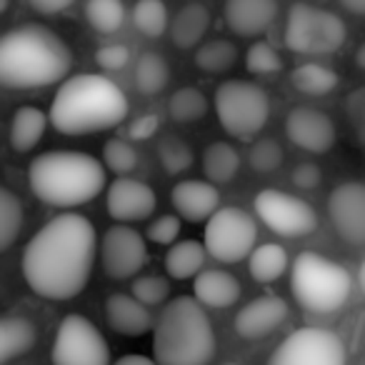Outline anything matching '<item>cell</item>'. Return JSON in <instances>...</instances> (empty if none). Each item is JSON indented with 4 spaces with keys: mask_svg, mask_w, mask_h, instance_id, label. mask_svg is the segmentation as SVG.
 I'll use <instances>...</instances> for the list:
<instances>
[{
    "mask_svg": "<svg viewBox=\"0 0 365 365\" xmlns=\"http://www.w3.org/2000/svg\"><path fill=\"white\" fill-rule=\"evenodd\" d=\"M96 253L98 238L91 220L61 213L28 240L23 253L26 283L48 300H71L88 285Z\"/></svg>",
    "mask_w": 365,
    "mask_h": 365,
    "instance_id": "1",
    "label": "cell"
},
{
    "mask_svg": "<svg viewBox=\"0 0 365 365\" xmlns=\"http://www.w3.org/2000/svg\"><path fill=\"white\" fill-rule=\"evenodd\" d=\"M130 103L118 83L101 73L66 78L51 103V125L63 135L110 130L128 118Z\"/></svg>",
    "mask_w": 365,
    "mask_h": 365,
    "instance_id": "2",
    "label": "cell"
},
{
    "mask_svg": "<svg viewBox=\"0 0 365 365\" xmlns=\"http://www.w3.org/2000/svg\"><path fill=\"white\" fill-rule=\"evenodd\" d=\"M71 66V48L46 26H18L0 41V83L13 91L56 86Z\"/></svg>",
    "mask_w": 365,
    "mask_h": 365,
    "instance_id": "3",
    "label": "cell"
},
{
    "mask_svg": "<svg viewBox=\"0 0 365 365\" xmlns=\"http://www.w3.org/2000/svg\"><path fill=\"white\" fill-rule=\"evenodd\" d=\"M28 185L41 203L78 208L106 188V165L91 153L48 150L28 165Z\"/></svg>",
    "mask_w": 365,
    "mask_h": 365,
    "instance_id": "4",
    "label": "cell"
},
{
    "mask_svg": "<svg viewBox=\"0 0 365 365\" xmlns=\"http://www.w3.org/2000/svg\"><path fill=\"white\" fill-rule=\"evenodd\" d=\"M158 365H208L215 355V330L205 308L190 295L173 298L153 328Z\"/></svg>",
    "mask_w": 365,
    "mask_h": 365,
    "instance_id": "5",
    "label": "cell"
},
{
    "mask_svg": "<svg viewBox=\"0 0 365 365\" xmlns=\"http://www.w3.org/2000/svg\"><path fill=\"white\" fill-rule=\"evenodd\" d=\"M353 288L350 273L335 260L305 250L290 265V290L310 313H335L343 308Z\"/></svg>",
    "mask_w": 365,
    "mask_h": 365,
    "instance_id": "6",
    "label": "cell"
},
{
    "mask_svg": "<svg viewBox=\"0 0 365 365\" xmlns=\"http://www.w3.org/2000/svg\"><path fill=\"white\" fill-rule=\"evenodd\" d=\"M213 101L220 128L238 140H253L270 118L268 93L253 81L220 83Z\"/></svg>",
    "mask_w": 365,
    "mask_h": 365,
    "instance_id": "7",
    "label": "cell"
},
{
    "mask_svg": "<svg viewBox=\"0 0 365 365\" xmlns=\"http://www.w3.org/2000/svg\"><path fill=\"white\" fill-rule=\"evenodd\" d=\"M285 46L298 56H330L340 51L348 38L343 18L333 11L310 6V3H293L285 21Z\"/></svg>",
    "mask_w": 365,
    "mask_h": 365,
    "instance_id": "8",
    "label": "cell"
},
{
    "mask_svg": "<svg viewBox=\"0 0 365 365\" xmlns=\"http://www.w3.org/2000/svg\"><path fill=\"white\" fill-rule=\"evenodd\" d=\"M258 223L250 213L240 208H220L205 223L203 245L210 258L218 263H240L250 258L258 245Z\"/></svg>",
    "mask_w": 365,
    "mask_h": 365,
    "instance_id": "9",
    "label": "cell"
},
{
    "mask_svg": "<svg viewBox=\"0 0 365 365\" xmlns=\"http://www.w3.org/2000/svg\"><path fill=\"white\" fill-rule=\"evenodd\" d=\"M255 218L275 235L303 238L318 228V215L308 200L278 188H265L253 200Z\"/></svg>",
    "mask_w": 365,
    "mask_h": 365,
    "instance_id": "10",
    "label": "cell"
},
{
    "mask_svg": "<svg viewBox=\"0 0 365 365\" xmlns=\"http://www.w3.org/2000/svg\"><path fill=\"white\" fill-rule=\"evenodd\" d=\"M53 365H110V348L86 315L71 313L58 325Z\"/></svg>",
    "mask_w": 365,
    "mask_h": 365,
    "instance_id": "11",
    "label": "cell"
},
{
    "mask_svg": "<svg viewBox=\"0 0 365 365\" xmlns=\"http://www.w3.org/2000/svg\"><path fill=\"white\" fill-rule=\"evenodd\" d=\"M343 340L325 328H300L273 350L268 365H345Z\"/></svg>",
    "mask_w": 365,
    "mask_h": 365,
    "instance_id": "12",
    "label": "cell"
},
{
    "mask_svg": "<svg viewBox=\"0 0 365 365\" xmlns=\"http://www.w3.org/2000/svg\"><path fill=\"white\" fill-rule=\"evenodd\" d=\"M148 263L145 238L130 225H113L101 238V265L108 278L128 280L135 278Z\"/></svg>",
    "mask_w": 365,
    "mask_h": 365,
    "instance_id": "13",
    "label": "cell"
},
{
    "mask_svg": "<svg viewBox=\"0 0 365 365\" xmlns=\"http://www.w3.org/2000/svg\"><path fill=\"white\" fill-rule=\"evenodd\" d=\"M328 215L335 233L350 245H365V182L348 180L330 190Z\"/></svg>",
    "mask_w": 365,
    "mask_h": 365,
    "instance_id": "14",
    "label": "cell"
},
{
    "mask_svg": "<svg viewBox=\"0 0 365 365\" xmlns=\"http://www.w3.org/2000/svg\"><path fill=\"white\" fill-rule=\"evenodd\" d=\"M108 215L118 223H138V220H145L155 213V190L148 185V182L138 180L130 175H120L110 182L108 188Z\"/></svg>",
    "mask_w": 365,
    "mask_h": 365,
    "instance_id": "15",
    "label": "cell"
},
{
    "mask_svg": "<svg viewBox=\"0 0 365 365\" xmlns=\"http://www.w3.org/2000/svg\"><path fill=\"white\" fill-rule=\"evenodd\" d=\"M285 135L300 150L323 155L335 145V123L328 113L310 106H298L285 118Z\"/></svg>",
    "mask_w": 365,
    "mask_h": 365,
    "instance_id": "16",
    "label": "cell"
},
{
    "mask_svg": "<svg viewBox=\"0 0 365 365\" xmlns=\"http://www.w3.org/2000/svg\"><path fill=\"white\" fill-rule=\"evenodd\" d=\"M170 203L175 213L188 223H208L220 210V193L210 180H180L173 185Z\"/></svg>",
    "mask_w": 365,
    "mask_h": 365,
    "instance_id": "17",
    "label": "cell"
},
{
    "mask_svg": "<svg viewBox=\"0 0 365 365\" xmlns=\"http://www.w3.org/2000/svg\"><path fill=\"white\" fill-rule=\"evenodd\" d=\"M288 318V303L278 295H260L235 315V333L245 340H258L275 333Z\"/></svg>",
    "mask_w": 365,
    "mask_h": 365,
    "instance_id": "18",
    "label": "cell"
},
{
    "mask_svg": "<svg viewBox=\"0 0 365 365\" xmlns=\"http://www.w3.org/2000/svg\"><path fill=\"white\" fill-rule=\"evenodd\" d=\"M223 18L230 33L240 38H258L268 33L278 18V0H225Z\"/></svg>",
    "mask_w": 365,
    "mask_h": 365,
    "instance_id": "19",
    "label": "cell"
},
{
    "mask_svg": "<svg viewBox=\"0 0 365 365\" xmlns=\"http://www.w3.org/2000/svg\"><path fill=\"white\" fill-rule=\"evenodd\" d=\"M106 318L115 333L128 335V338H138L155 328L148 305H143L135 295L125 293H113L106 300Z\"/></svg>",
    "mask_w": 365,
    "mask_h": 365,
    "instance_id": "20",
    "label": "cell"
},
{
    "mask_svg": "<svg viewBox=\"0 0 365 365\" xmlns=\"http://www.w3.org/2000/svg\"><path fill=\"white\" fill-rule=\"evenodd\" d=\"M193 298L203 308H230L240 300V283L228 270H203L193 278Z\"/></svg>",
    "mask_w": 365,
    "mask_h": 365,
    "instance_id": "21",
    "label": "cell"
},
{
    "mask_svg": "<svg viewBox=\"0 0 365 365\" xmlns=\"http://www.w3.org/2000/svg\"><path fill=\"white\" fill-rule=\"evenodd\" d=\"M208 28H210L208 8L200 6V3H188V6H182L170 18V41L180 51H193V48H200Z\"/></svg>",
    "mask_w": 365,
    "mask_h": 365,
    "instance_id": "22",
    "label": "cell"
},
{
    "mask_svg": "<svg viewBox=\"0 0 365 365\" xmlns=\"http://www.w3.org/2000/svg\"><path fill=\"white\" fill-rule=\"evenodd\" d=\"M36 325L23 315H6L0 320V363L6 365L13 358H21L36 345Z\"/></svg>",
    "mask_w": 365,
    "mask_h": 365,
    "instance_id": "23",
    "label": "cell"
},
{
    "mask_svg": "<svg viewBox=\"0 0 365 365\" xmlns=\"http://www.w3.org/2000/svg\"><path fill=\"white\" fill-rule=\"evenodd\" d=\"M48 123H51V118L41 108H33V106L18 108L11 120V148L16 153H31L41 143Z\"/></svg>",
    "mask_w": 365,
    "mask_h": 365,
    "instance_id": "24",
    "label": "cell"
},
{
    "mask_svg": "<svg viewBox=\"0 0 365 365\" xmlns=\"http://www.w3.org/2000/svg\"><path fill=\"white\" fill-rule=\"evenodd\" d=\"M205 255H208V250L198 240H178L175 245H170V250L165 255L168 275L175 280L198 278L203 273Z\"/></svg>",
    "mask_w": 365,
    "mask_h": 365,
    "instance_id": "25",
    "label": "cell"
},
{
    "mask_svg": "<svg viewBox=\"0 0 365 365\" xmlns=\"http://www.w3.org/2000/svg\"><path fill=\"white\" fill-rule=\"evenodd\" d=\"M240 170V153L228 140H215L203 153V173L210 182L225 185Z\"/></svg>",
    "mask_w": 365,
    "mask_h": 365,
    "instance_id": "26",
    "label": "cell"
},
{
    "mask_svg": "<svg viewBox=\"0 0 365 365\" xmlns=\"http://www.w3.org/2000/svg\"><path fill=\"white\" fill-rule=\"evenodd\" d=\"M290 83L298 93L303 96H328L338 88L340 78L333 68L323 66V63H300L290 71Z\"/></svg>",
    "mask_w": 365,
    "mask_h": 365,
    "instance_id": "27",
    "label": "cell"
},
{
    "mask_svg": "<svg viewBox=\"0 0 365 365\" xmlns=\"http://www.w3.org/2000/svg\"><path fill=\"white\" fill-rule=\"evenodd\" d=\"M248 270L255 283H273L288 270V253L280 243H263L250 253Z\"/></svg>",
    "mask_w": 365,
    "mask_h": 365,
    "instance_id": "28",
    "label": "cell"
},
{
    "mask_svg": "<svg viewBox=\"0 0 365 365\" xmlns=\"http://www.w3.org/2000/svg\"><path fill=\"white\" fill-rule=\"evenodd\" d=\"M170 68L165 58L155 51H145L135 63V88L143 96H158L168 86Z\"/></svg>",
    "mask_w": 365,
    "mask_h": 365,
    "instance_id": "29",
    "label": "cell"
},
{
    "mask_svg": "<svg viewBox=\"0 0 365 365\" xmlns=\"http://www.w3.org/2000/svg\"><path fill=\"white\" fill-rule=\"evenodd\" d=\"M238 61V48L228 38H210L195 48V66L203 73H225Z\"/></svg>",
    "mask_w": 365,
    "mask_h": 365,
    "instance_id": "30",
    "label": "cell"
},
{
    "mask_svg": "<svg viewBox=\"0 0 365 365\" xmlns=\"http://www.w3.org/2000/svg\"><path fill=\"white\" fill-rule=\"evenodd\" d=\"M133 26L148 38H160L170 31V16L163 0H138L133 6Z\"/></svg>",
    "mask_w": 365,
    "mask_h": 365,
    "instance_id": "31",
    "label": "cell"
},
{
    "mask_svg": "<svg viewBox=\"0 0 365 365\" xmlns=\"http://www.w3.org/2000/svg\"><path fill=\"white\" fill-rule=\"evenodd\" d=\"M208 113V101L198 88H180L168 101V115L175 123H195Z\"/></svg>",
    "mask_w": 365,
    "mask_h": 365,
    "instance_id": "32",
    "label": "cell"
},
{
    "mask_svg": "<svg viewBox=\"0 0 365 365\" xmlns=\"http://www.w3.org/2000/svg\"><path fill=\"white\" fill-rule=\"evenodd\" d=\"M23 228V205L13 190H0V250H8Z\"/></svg>",
    "mask_w": 365,
    "mask_h": 365,
    "instance_id": "33",
    "label": "cell"
},
{
    "mask_svg": "<svg viewBox=\"0 0 365 365\" xmlns=\"http://www.w3.org/2000/svg\"><path fill=\"white\" fill-rule=\"evenodd\" d=\"M86 18L98 33H115L125 23L123 0H88Z\"/></svg>",
    "mask_w": 365,
    "mask_h": 365,
    "instance_id": "34",
    "label": "cell"
},
{
    "mask_svg": "<svg viewBox=\"0 0 365 365\" xmlns=\"http://www.w3.org/2000/svg\"><path fill=\"white\" fill-rule=\"evenodd\" d=\"M158 158H160L163 168H165V173H170V175H180V173H185L190 165H193V148L188 145V143L182 140V138L178 135H165L158 140Z\"/></svg>",
    "mask_w": 365,
    "mask_h": 365,
    "instance_id": "35",
    "label": "cell"
},
{
    "mask_svg": "<svg viewBox=\"0 0 365 365\" xmlns=\"http://www.w3.org/2000/svg\"><path fill=\"white\" fill-rule=\"evenodd\" d=\"M103 165L110 173L120 175H130L138 168V150L130 140L125 138H110V140L103 145Z\"/></svg>",
    "mask_w": 365,
    "mask_h": 365,
    "instance_id": "36",
    "label": "cell"
},
{
    "mask_svg": "<svg viewBox=\"0 0 365 365\" xmlns=\"http://www.w3.org/2000/svg\"><path fill=\"white\" fill-rule=\"evenodd\" d=\"M245 68H248L250 76H258V78L278 76L283 71V58H280V53L270 43L255 41L248 48V53H245Z\"/></svg>",
    "mask_w": 365,
    "mask_h": 365,
    "instance_id": "37",
    "label": "cell"
},
{
    "mask_svg": "<svg viewBox=\"0 0 365 365\" xmlns=\"http://www.w3.org/2000/svg\"><path fill=\"white\" fill-rule=\"evenodd\" d=\"M248 163L255 173H275L283 165V148L273 138H258L248 150Z\"/></svg>",
    "mask_w": 365,
    "mask_h": 365,
    "instance_id": "38",
    "label": "cell"
},
{
    "mask_svg": "<svg viewBox=\"0 0 365 365\" xmlns=\"http://www.w3.org/2000/svg\"><path fill=\"white\" fill-rule=\"evenodd\" d=\"M168 293H170V285H168L165 278L160 275H140V278L133 280V293L143 305L153 308V305L165 303Z\"/></svg>",
    "mask_w": 365,
    "mask_h": 365,
    "instance_id": "39",
    "label": "cell"
},
{
    "mask_svg": "<svg viewBox=\"0 0 365 365\" xmlns=\"http://www.w3.org/2000/svg\"><path fill=\"white\" fill-rule=\"evenodd\" d=\"M345 118L353 130L355 140L365 148V86L355 88L348 98H345Z\"/></svg>",
    "mask_w": 365,
    "mask_h": 365,
    "instance_id": "40",
    "label": "cell"
},
{
    "mask_svg": "<svg viewBox=\"0 0 365 365\" xmlns=\"http://www.w3.org/2000/svg\"><path fill=\"white\" fill-rule=\"evenodd\" d=\"M178 235H180V215H160L155 218L150 225H148V233L145 238L155 245H175L178 243Z\"/></svg>",
    "mask_w": 365,
    "mask_h": 365,
    "instance_id": "41",
    "label": "cell"
},
{
    "mask_svg": "<svg viewBox=\"0 0 365 365\" xmlns=\"http://www.w3.org/2000/svg\"><path fill=\"white\" fill-rule=\"evenodd\" d=\"M96 63L108 73L123 71V68L130 63V53H128L125 46L120 43H110V46H101L96 51Z\"/></svg>",
    "mask_w": 365,
    "mask_h": 365,
    "instance_id": "42",
    "label": "cell"
},
{
    "mask_svg": "<svg viewBox=\"0 0 365 365\" xmlns=\"http://www.w3.org/2000/svg\"><path fill=\"white\" fill-rule=\"evenodd\" d=\"M160 130V115L158 113H140L128 123V138L130 140H148Z\"/></svg>",
    "mask_w": 365,
    "mask_h": 365,
    "instance_id": "43",
    "label": "cell"
},
{
    "mask_svg": "<svg viewBox=\"0 0 365 365\" xmlns=\"http://www.w3.org/2000/svg\"><path fill=\"white\" fill-rule=\"evenodd\" d=\"M320 180H323V173H320V168L315 165V163H300V165H295V170H293L295 188L313 190L320 185Z\"/></svg>",
    "mask_w": 365,
    "mask_h": 365,
    "instance_id": "44",
    "label": "cell"
},
{
    "mask_svg": "<svg viewBox=\"0 0 365 365\" xmlns=\"http://www.w3.org/2000/svg\"><path fill=\"white\" fill-rule=\"evenodd\" d=\"M28 3H31L33 11L41 13V16H58V13L68 11L76 0H28Z\"/></svg>",
    "mask_w": 365,
    "mask_h": 365,
    "instance_id": "45",
    "label": "cell"
},
{
    "mask_svg": "<svg viewBox=\"0 0 365 365\" xmlns=\"http://www.w3.org/2000/svg\"><path fill=\"white\" fill-rule=\"evenodd\" d=\"M115 365H158V363L145 358V355H123L120 360H115Z\"/></svg>",
    "mask_w": 365,
    "mask_h": 365,
    "instance_id": "46",
    "label": "cell"
},
{
    "mask_svg": "<svg viewBox=\"0 0 365 365\" xmlns=\"http://www.w3.org/2000/svg\"><path fill=\"white\" fill-rule=\"evenodd\" d=\"M343 8L348 13H355V16H365V0H340Z\"/></svg>",
    "mask_w": 365,
    "mask_h": 365,
    "instance_id": "47",
    "label": "cell"
},
{
    "mask_svg": "<svg viewBox=\"0 0 365 365\" xmlns=\"http://www.w3.org/2000/svg\"><path fill=\"white\" fill-rule=\"evenodd\" d=\"M355 66H358L360 71H365V43H360L358 51H355Z\"/></svg>",
    "mask_w": 365,
    "mask_h": 365,
    "instance_id": "48",
    "label": "cell"
},
{
    "mask_svg": "<svg viewBox=\"0 0 365 365\" xmlns=\"http://www.w3.org/2000/svg\"><path fill=\"white\" fill-rule=\"evenodd\" d=\"M358 283H360V290H363L365 295V260L360 263V270H358Z\"/></svg>",
    "mask_w": 365,
    "mask_h": 365,
    "instance_id": "49",
    "label": "cell"
},
{
    "mask_svg": "<svg viewBox=\"0 0 365 365\" xmlns=\"http://www.w3.org/2000/svg\"><path fill=\"white\" fill-rule=\"evenodd\" d=\"M223 365H240V363H223Z\"/></svg>",
    "mask_w": 365,
    "mask_h": 365,
    "instance_id": "50",
    "label": "cell"
},
{
    "mask_svg": "<svg viewBox=\"0 0 365 365\" xmlns=\"http://www.w3.org/2000/svg\"><path fill=\"white\" fill-rule=\"evenodd\" d=\"M363 365H365V363H363Z\"/></svg>",
    "mask_w": 365,
    "mask_h": 365,
    "instance_id": "51",
    "label": "cell"
}]
</instances>
